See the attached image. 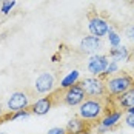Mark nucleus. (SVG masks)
Wrapping results in <instances>:
<instances>
[{
	"mask_svg": "<svg viewBox=\"0 0 134 134\" xmlns=\"http://www.w3.org/2000/svg\"><path fill=\"white\" fill-rule=\"evenodd\" d=\"M105 113H107V107H105V103H103L102 99L88 97V99H85L83 103L79 105V113H77V116H79L80 119H83V120L93 123V122L100 120Z\"/></svg>",
	"mask_w": 134,
	"mask_h": 134,
	"instance_id": "1",
	"label": "nucleus"
},
{
	"mask_svg": "<svg viewBox=\"0 0 134 134\" xmlns=\"http://www.w3.org/2000/svg\"><path fill=\"white\" fill-rule=\"evenodd\" d=\"M105 86H107V96H113L117 97L123 94L125 91L131 90L134 86V77L130 74H119V76H113L108 77L105 80Z\"/></svg>",
	"mask_w": 134,
	"mask_h": 134,
	"instance_id": "2",
	"label": "nucleus"
},
{
	"mask_svg": "<svg viewBox=\"0 0 134 134\" xmlns=\"http://www.w3.org/2000/svg\"><path fill=\"white\" fill-rule=\"evenodd\" d=\"M82 88L85 90L86 97H93V99H102L107 96V86H105V80L100 77H85L80 80Z\"/></svg>",
	"mask_w": 134,
	"mask_h": 134,
	"instance_id": "3",
	"label": "nucleus"
},
{
	"mask_svg": "<svg viewBox=\"0 0 134 134\" xmlns=\"http://www.w3.org/2000/svg\"><path fill=\"white\" fill-rule=\"evenodd\" d=\"M60 96H62V102L66 107H79L80 103L85 102V99H88L85 94V90L82 88L80 82L66 88V90H62Z\"/></svg>",
	"mask_w": 134,
	"mask_h": 134,
	"instance_id": "4",
	"label": "nucleus"
},
{
	"mask_svg": "<svg viewBox=\"0 0 134 134\" xmlns=\"http://www.w3.org/2000/svg\"><path fill=\"white\" fill-rule=\"evenodd\" d=\"M109 29H111V25L108 23L107 19H103V17H100L97 14L90 15V19H88V31H90L91 36L103 39V37L108 36Z\"/></svg>",
	"mask_w": 134,
	"mask_h": 134,
	"instance_id": "5",
	"label": "nucleus"
},
{
	"mask_svg": "<svg viewBox=\"0 0 134 134\" xmlns=\"http://www.w3.org/2000/svg\"><path fill=\"white\" fill-rule=\"evenodd\" d=\"M109 63V57L105 54H93L90 55L88 62H86V69L88 72L94 77H100Z\"/></svg>",
	"mask_w": 134,
	"mask_h": 134,
	"instance_id": "6",
	"label": "nucleus"
},
{
	"mask_svg": "<svg viewBox=\"0 0 134 134\" xmlns=\"http://www.w3.org/2000/svg\"><path fill=\"white\" fill-rule=\"evenodd\" d=\"M6 108L9 113H17L29 108V94L25 91H15L6 100Z\"/></svg>",
	"mask_w": 134,
	"mask_h": 134,
	"instance_id": "7",
	"label": "nucleus"
},
{
	"mask_svg": "<svg viewBox=\"0 0 134 134\" xmlns=\"http://www.w3.org/2000/svg\"><path fill=\"white\" fill-rule=\"evenodd\" d=\"M54 86H55V77L48 71L40 72L34 82V90L39 94H51Z\"/></svg>",
	"mask_w": 134,
	"mask_h": 134,
	"instance_id": "8",
	"label": "nucleus"
},
{
	"mask_svg": "<svg viewBox=\"0 0 134 134\" xmlns=\"http://www.w3.org/2000/svg\"><path fill=\"white\" fill-rule=\"evenodd\" d=\"M79 48H80L82 53L93 55V54H97L102 48H103V42H102V39H99V37L90 34V36H85L80 40Z\"/></svg>",
	"mask_w": 134,
	"mask_h": 134,
	"instance_id": "9",
	"label": "nucleus"
},
{
	"mask_svg": "<svg viewBox=\"0 0 134 134\" xmlns=\"http://www.w3.org/2000/svg\"><path fill=\"white\" fill-rule=\"evenodd\" d=\"M65 130H66V134H90L91 133V123L77 116V117H72L68 120Z\"/></svg>",
	"mask_w": 134,
	"mask_h": 134,
	"instance_id": "10",
	"label": "nucleus"
},
{
	"mask_svg": "<svg viewBox=\"0 0 134 134\" xmlns=\"http://www.w3.org/2000/svg\"><path fill=\"white\" fill-rule=\"evenodd\" d=\"M53 107H54V97L48 94L46 97L37 99V100L29 107V111H31V114H34V116H45V114H48V113L51 111Z\"/></svg>",
	"mask_w": 134,
	"mask_h": 134,
	"instance_id": "11",
	"label": "nucleus"
},
{
	"mask_svg": "<svg viewBox=\"0 0 134 134\" xmlns=\"http://www.w3.org/2000/svg\"><path fill=\"white\" fill-rule=\"evenodd\" d=\"M122 120V109L119 108H114V109H107V113L103 114V117L99 120V125L107 128L108 131H113L119 122Z\"/></svg>",
	"mask_w": 134,
	"mask_h": 134,
	"instance_id": "12",
	"label": "nucleus"
},
{
	"mask_svg": "<svg viewBox=\"0 0 134 134\" xmlns=\"http://www.w3.org/2000/svg\"><path fill=\"white\" fill-rule=\"evenodd\" d=\"M116 105L119 109H125V111L134 107V86L116 97Z\"/></svg>",
	"mask_w": 134,
	"mask_h": 134,
	"instance_id": "13",
	"label": "nucleus"
},
{
	"mask_svg": "<svg viewBox=\"0 0 134 134\" xmlns=\"http://www.w3.org/2000/svg\"><path fill=\"white\" fill-rule=\"evenodd\" d=\"M109 57H111V60H114V62H126L128 59H130V49L126 48V46H116V48H111L109 49Z\"/></svg>",
	"mask_w": 134,
	"mask_h": 134,
	"instance_id": "14",
	"label": "nucleus"
},
{
	"mask_svg": "<svg viewBox=\"0 0 134 134\" xmlns=\"http://www.w3.org/2000/svg\"><path fill=\"white\" fill-rule=\"evenodd\" d=\"M79 79H80V71H79V69L69 71L66 76L60 80V90H66V88H69V86L79 83Z\"/></svg>",
	"mask_w": 134,
	"mask_h": 134,
	"instance_id": "15",
	"label": "nucleus"
},
{
	"mask_svg": "<svg viewBox=\"0 0 134 134\" xmlns=\"http://www.w3.org/2000/svg\"><path fill=\"white\" fill-rule=\"evenodd\" d=\"M108 42H109V46L111 48H116V46H120L122 43V39H120V34L114 29V28L111 26V29H109V32H108Z\"/></svg>",
	"mask_w": 134,
	"mask_h": 134,
	"instance_id": "16",
	"label": "nucleus"
},
{
	"mask_svg": "<svg viewBox=\"0 0 134 134\" xmlns=\"http://www.w3.org/2000/svg\"><path fill=\"white\" fill-rule=\"evenodd\" d=\"M116 72H119V63L114 62V60H109L107 69H105V72L100 76V79H107V77L113 76V74H116Z\"/></svg>",
	"mask_w": 134,
	"mask_h": 134,
	"instance_id": "17",
	"label": "nucleus"
},
{
	"mask_svg": "<svg viewBox=\"0 0 134 134\" xmlns=\"http://www.w3.org/2000/svg\"><path fill=\"white\" fill-rule=\"evenodd\" d=\"M15 5H17V0H3V2L0 3V13L2 14L11 13Z\"/></svg>",
	"mask_w": 134,
	"mask_h": 134,
	"instance_id": "18",
	"label": "nucleus"
},
{
	"mask_svg": "<svg viewBox=\"0 0 134 134\" xmlns=\"http://www.w3.org/2000/svg\"><path fill=\"white\" fill-rule=\"evenodd\" d=\"M31 116V111L29 109H22V111H17V113H11V120H15V119H25V117H29Z\"/></svg>",
	"mask_w": 134,
	"mask_h": 134,
	"instance_id": "19",
	"label": "nucleus"
},
{
	"mask_svg": "<svg viewBox=\"0 0 134 134\" xmlns=\"http://www.w3.org/2000/svg\"><path fill=\"white\" fill-rule=\"evenodd\" d=\"M125 36H126V39L130 42L134 43V23L133 25H128V26L125 28Z\"/></svg>",
	"mask_w": 134,
	"mask_h": 134,
	"instance_id": "20",
	"label": "nucleus"
},
{
	"mask_svg": "<svg viewBox=\"0 0 134 134\" xmlns=\"http://www.w3.org/2000/svg\"><path fill=\"white\" fill-rule=\"evenodd\" d=\"M123 122L128 128H134V114H125Z\"/></svg>",
	"mask_w": 134,
	"mask_h": 134,
	"instance_id": "21",
	"label": "nucleus"
},
{
	"mask_svg": "<svg viewBox=\"0 0 134 134\" xmlns=\"http://www.w3.org/2000/svg\"><path fill=\"white\" fill-rule=\"evenodd\" d=\"M46 134H66V130L62 128V126H54V128H51V130H48Z\"/></svg>",
	"mask_w": 134,
	"mask_h": 134,
	"instance_id": "22",
	"label": "nucleus"
},
{
	"mask_svg": "<svg viewBox=\"0 0 134 134\" xmlns=\"http://www.w3.org/2000/svg\"><path fill=\"white\" fill-rule=\"evenodd\" d=\"M3 120H11V113L6 114V116H2V117H0V125L3 123Z\"/></svg>",
	"mask_w": 134,
	"mask_h": 134,
	"instance_id": "23",
	"label": "nucleus"
},
{
	"mask_svg": "<svg viewBox=\"0 0 134 134\" xmlns=\"http://www.w3.org/2000/svg\"><path fill=\"white\" fill-rule=\"evenodd\" d=\"M126 114H134V107L130 108V109H126Z\"/></svg>",
	"mask_w": 134,
	"mask_h": 134,
	"instance_id": "24",
	"label": "nucleus"
},
{
	"mask_svg": "<svg viewBox=\"0 0 134 134\" xmlns=\"http://www.w3.org/2000/svg\"><path fill=\"white\" fill-rule=\"evenodd\" d=\"M3 116V109H2V103H0V117Z\"/></svg>",
	"mask_w": 134,
	"mask_h": 134,
	"instance_id": "25",
	"label": "nucleus"
},
{
	"mask_svg": "<svg viewBox=\"0 0 134 134\" xmlns=\"http://www.w3.org/2000/svg\"><path fill=\"white\" fill-rule=\"evenodd\" d=\"M0 134H8V133H5V131H0Z\"/></svg>",
	"mask_w": 134,
	"mask_h": 134,
	"instance_id": "26",
	"label": "nucleus"
},
{
	"mask_svg": "<svg viewBox=\"0 0 134 134\" xmlns=\"http://www.w3.org/2000/svg\"><path fill=\"white\" fill-rule=\"evenodd\" d=\"M2 2H3V0H0V3H2Z\"/></svg>",
	"mask_w": 134,
	"mask_h": 134,
	"instance_id": "27",
	"label": "nucleus"
}]
</instances>
